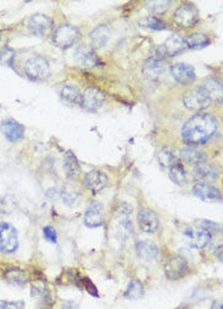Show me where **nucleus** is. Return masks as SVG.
<instances>
[{"label": "nucleus", "mask_w": 223, "mask_h": 309, "mask_svg": "<svg viewBox=\"0 0 223 309\" xmlns=\"http://www.w3.org/2000/svg\"><path fill=\"white\" fill-rule=\"evenodd\" d=\"M81 39V31L70 23H62L53 33V43L60 49H68Z\"/></svg>", "instance_id": "f03ea898"}, {"label": "nucleus", "mask_w": 223, "mask_h": 309, "mask_svg": "<svg viewBox=\"0 0 223 309\" xmlns=\"http://www.w3.org/2000/svg\"><path fill=\"white\" fill-rule=\"evenodd\" d=\"M105 101L106 97L103 90L96 88V87H88V88L82 93L81 107L87 111L95 112L98 111L99 109L103 108Z\"/></svg>", "instance_id": "0eeeda50"}, {"label": "nucleus", "mask_w": 223, "mask_h": 309, "mask_svg": "<svg viewBox=\"0 0 223 309\" xmlns=\"http://www.w3.org/2000/svg\"><path fill=\"white\" fill-rule=\"evenodd\" d=\"M183 103L184 107L191 111H202L212 104L211 99L203 86L185 92L183 96Z\"/></svg>", "instance_id": "20e7f679"}, {"label": "nucleus", "mask_w": 223, "mask_h": 309, "mask_svg": "<svg viewBox=\"0 0 223 309\" xmlns=\"http://www.w3.org/2000/svg\"><path fill=\"white\" fill-rule=\"evenodd\" d=\"M60 199L68 207H77L81 203L82 195L76 186L66 185L64 188H60Z\"/></svg>", "instance_id": "b1692460"}, {"label": "nucleus", "mask_w": 223, "mask_h": 309, "mask_svg": "<svg viewBox=\"0 0 223 309\" xmlns=\"http://www.w3.org/2000/svg\"><path fill=\"white\" fill-rule=\"evenodd\" d=\"M171 4L172 3L168 2V0H152V2L145 3V8L146 10H149L152 14L161 15L168 10Z\"/></svg>", "instance_id": "473e14b6"}, {"label": "nucleus", "mask_w": 223, "mask_h": 309, "mask_svg": "<svg viewBox=\"0 0 223 309\" xmlns=\"http://www.w3.org/2000/svg\"><path fill=\"white\" fill-rule=\"evenodd\" d=\"M62 309H80V307H78L77 303H73V302H66Z\"/></svg>", "instance_id": "58836bf2"}, {"label": "nucleus", "mask_w": 223, "mask_h": 309, "mask_svg": "<svg viewBox=\"0 0 223 309\" xmlns=\"http://www.w3.org/2000/svg\"><path fill=\"white\" fill-rule=\"evenodd\" d=\"M4 279L6 282L11 283L14 286H23L27 282V275L22 269L18 268H12L5 271Z\"/></svg>", "instance_id": "c85d7f7f"}, {"label": "nucleus", "mask_w": 223, "mask_h": 309, "mask_svg": "<svg viewBox=\"0 0 223 309\" xmlns=\"http://www.w3.org/2000/svg\"><path fill=\"white\" fill-rule=\"evenodd\" d=\"M200 229L205 230L206 232H209L210 235H213V233H218L221 232L222 227L221 225L213 223V221H209V220H204L202 225H200Z\"/></svg>", "instance_id": "c9c22d12"}, {"label": "nucleus", "mask_w": 223, "mask_h": 309, "mask_svg": "<svg viewBox=\"0 0 223 309\" xmlns=\"http://www.w3.org/2000/svg\"><path fill=\"white\" fill-rule=\"evenodd\" d=\"M60 96H61L62 101L68 103V104H76V105L80 104L81 105L82 93L76 86H73V84H67V86H65L64 88L61 89Z\"/></svg>", "instance_id": "cd10ccee"}, {"label": "nucleus", "mask_w": 223, "mask_h": 309, "mask_svg": "<svg viewBox=\"0 0 223 309\" xmlns=\"http://www.w3.org/2000/svg\"><path fill=\"white\" fill-rule=\"evenodd\" d=\"M15 58H16V53L9 46H5L0 51V64L4 65V66H12Z\"/></svg>", "instance_id": "f704fd0d"}, {"label": "nucleus", "mask_w": 223, "mask_h": 309, "mask_svg": "<svg viewBox=\"0 0 223 309\" xmlns=\"http://www.w3.org/2000/svg\"><path fill=\"white\" fill-rule=\"evenodd\" d=\"M64 169H65L66 176H67L68 180H76L77 177L80 176V173H81L80 163H78V159L76 158V155H75L72 152H67L65 154Z\"/></svg>", "instance_id": "a878e982"}, {"label": "nucleus", "mask_w": 223, "mask_h": 309, "mask_svg": "<svg viewBox=\"0 0 223 309\" xmlns=\"http://www.w3.org/2000/svg\"><path fill=\"white\" fill-rule=\"evenodd\" d=\"M111 38V30L106 25H99L89 33V42L92 49H102Z\"/></svg>", "instance_id": "6ab92c4d"}, {"label": "nucleus", "mask_w": 223, "mask_h": 309, "mask_svg": "<svg viewBox=\"0 0 223 309\" xmlns=\"http://www.w3.org/2000/svg\"><path fill=\"white\" fill-rule=\"evenodd\" d=\"M187 48L190 49H202L210 44V39L203 33H191L184 38Z\"/></svg>", "instance_id": "c756f323"}, {"label": "nucleus", "mask_w": 223, "mask_h": 309, "mask_svg": "<svg viewBox=\"0 0 223 309\" xmlns=\"http://www.w3.org/2000/svg\"><path fill=\"white\" fill-rule=\"evenodd\" d=\"M158 160L162 168H172L174 165L180 164V151L174 147H163L158 153Z\"/></svg>", "instance_id": "5701e85b"}, {"label": "nucleus", "mask_w": 223, "mask_h": 309, "mask_svg": "<svg viewBox=\"0 0 223 309\" xmlns=\"http://www.w3.org/2000/svg\"><path fill=\"white\" fill-rule=\"evenodd\" d=\"M180 157L184 163L189 164V165H199L202 163H205L207 160V155L206 153L202 151V149L196 148V147L193 146H188L185 148L182 149L180 152Z\"/></svg>", "instance_id": "412c9836"}, {"label": "nucleus", "mask_w": 223, "mask_h": 309, "mask_svg": "<svg viewBox=\"0 0 223 309\" xmlns=\"http://www.w3.org/2000/svg\"><path fill=\"white\" fill-rule=\"evenodd\" d=\"M109 179L102 170H92L84 176V185L92 193H98L108 185Z\"/></svg>", "instance_id": "dca6fc26"}, {"label": "nucleus", "mask_w": 223, "mask_h": 309, "mask_svg": "<svg viewBox=\"0 0 223 309\" xmlns=\"http://www.w3.org/2000/svg\"><path fill=\"white\" fill-rule=\"evenodd\" d=\"M169 179H171L176 185H184L187 181V173L181 164L174 165L169 168Z\"/></svg>", "instance_id": "72a5a7b5"}, {"label": "nucleus", "mask_w": 223, "mask_h": 309, "mask_svg": "<svg viewBox=\"0 0 223 309\" xmlns=\"http://www.w3.org/2000/svg\"><path fill=\"white\" fill-rule=\"evenodd\" d=\"M104 220H105V213H104L102 203L95 201L90 203L84 214V225L90 229H95V227L103 226Z\"/></svg>", "instance_id": "f8f14e48"}, {"label": "nucleus", "mask_w": 223, "mask_h": 309, "mask_svg": "<svg viewBox=\"0 0 223 309\" xmlns=\"http://www.w3.org/2000/svg\"><path fill=\"white\" fill-rule=\"evenodd\" d=\"M136 251L138 257L143 260H154L159 254V248L152 241H140L137 243Z\"/></svg>", "instance_id": "393cba45"}, {"label": "nucleus", "mask_w": 223, "mask_h": 309, "mask_svg": "<svg viewBox=\"0 0 223 309\" xmlns=\"http://www.w3.org/2000/svg\"><path fill=\"white\" fill-rule=\"evenodd\" d=\"M166 66L161 58H150L143 65L142 73L149 81H159L165 74Z\"/></svg>", "instance_id": "2eb2a0df"}, {"label": "nucleus", "mask_w": 223, "mask_h": 309, "mask_svg": "<svg viewBox=\"0 0 223 309\" xmlns=\"http://www.w3.org/2000/svg\"><path fill=\"white\" fill-rule=\"evenodd\" d=\"M24 302L22 301H3L0 302V309H24Z\"/></svg>", "instance_id": "4c0bfd02"}, {"label": "nucleus", "mask_w": 223, "mask_h": 309, "mask_svg": "<svg viewBox=\"0 0 223 309\" xmlns=\"http://www.w3.org/2000/svg\"><path fill=\"white\" fill-rule=\"evenodd\" d=\"M139 26L145 30H152V31H165L167 30V26L163 21L160 20L158 17L154 16H147L144 17L139 21Z\"/></svg>", "instance_id": "2f4dec72"}, {"label": "nucleus", "mask_w": 223, "mask_h": 309, "mask_svg": "<svg viewBox=\"0 0 223 309\" xmlns=\"http://www.w3.org/2000/svg\"><path fill=\"white\" fill-rule=\"evenodd\" d=\"M18 248L17 230L9 223L0 224V251L5 254L15 253Z\"/></svg>", "instance_id": "39448f33"}, {"label": "nucleus", "mask_w": 223, "mask_h": 309, "mask_svg": "<svg viewBox=\"0 0 223 309\" xmlns=\"http://www.w3.org/2000/svg\"><path fill=\"white\" fill-rule=\"evenodd\" d=\"M43 236L46 241L50 243H56L58 241V235H56V230L53 226H45L43 229Z\"/></svg>", "instance_id": "e433bc0d"}, {"label": "nucleus", "mask_w": 223, "mask_h": 309, "mask_svg": "<svg viewBox=\"0 0 223 309\" xmlns=\"http://www.w3.org/2000/svg\"><path fill=\"white\" fill-rule=\"evenodd\" d=\"M28 30L37 36H45L54 27V21L44 14H34L28 18Z\"/></svg>", "instance_id": "9d476101"}, {"label": "nucleus", "mask_w": 223, "mask_h": 309, "mask_svg": "<svg viewBox=\"0 0 223 309\" xmlns=\"http://www.w3.org/2000/svg\"><path fill=\"white\" fill-rule=\"evenodd\" d=\"M144 296V286L139 280L133 279L128 283L125 297L128 299H139Z\"/></svg>", "instance_id": "7c9ffc66"}, {"label": "nucleus", "mask_w": 223, "mask_h": 309, "mask_svg": "<svg viewBox=\"0 0 223 309\" xmlns=\"http://www.w3.org/2000/svg\"><path fill=\"white\" fill-rule=\"evenodd\" d=\"M194 179L199 183H211L218 180V170L209 163H202L194 168Z\"/></svg>", "instance_id": "f3484780"}, {"label": "nucleus", "mask_w": 223, "mask_h": 309, "mask_svg": "<svg viewBox=\"0 0 223 309\" xmlns=\"http://www.w3.org/2000/svg\"><path fill=\"white\" fill-rule=\"evenodd\" d=\"M202 86L209 94L212 103L222 102V83L215 79H209L204 82Z\"/></svg>", "instance_id": "bb28decb"}, {"label": "nucleus", "mask_w": 223, "mask_h": 309, "mask_svg": "<svg viewBox=\"0 0 223 309\" xmlns=\"http://www.w3.org/2000/svg\"><path fill=\"white\" fill-rule=\"evenodd\" d=\"M73 59L80 66L86 68H90L100 65L99 56L96 55V53L94 49H92L88 45L77 46L76 51H75Z\"/></svg>", "instance_id": "9b49d317"}, {"label": "nucleus", "mask_w": 223, "mask_h": 309, "mask_svg": "<svg viewBox=\"0 0 223 309\" xmlns=\"http://www.w3.org/2000/svg\"><path fill=\"white\" fill-rule=\"evenodd\" d=\"M24 73L30 80L34 82H42L50 76L49 62L44 56H32L24 62Z\"/></svg>", "instance_id": "7ed1b4c3"}, {"label": "nucleus", "mask_w": 223, "mask_h": 309, "mask_svg": "<svg viewBox=\"0 0 223 309\" xmlns=\"http://www.w3.org/2000/svg\"><path fill=\"white\" fill-rule=\"evenodd\" d=\"M160 49H161L162 55L176 56L181 54V53H183L185 49H187V44H185V40L183 37L180 36V34L175 33L165 40V43H163Z\"/></svg>", "instance_id": "a211bd4d"}, {"label": "nucleus", "mask_w": 223, "mask_h": 309, "mask_svg": "<svg viewBox=\"0 0 223 309\" xmlns=\"http://www.w3.org/2000/svg\"><path fill=\"white\" fill-rule=\"evenodd\" d=\"M185 236L189 240V245L191 247L202 249L205 248L210 242H211L212 235H210L209 232H206L205 230L199 229V230H187L185 231Z\"/></svg>", "instance_id": "4be33fe9"}, {"label": "nucleus", "mask_w": 223, "mask_h": 309, "mask_svg": "<svg viewBox=\"0 0 223 309\" xmlns=\"http://www.w3.org/2000/svg\"><path fill=\"white\" fill-rule=\"evenodd\" d=\"M0 130H2V133L5 138L11 143H16L23 138L24 131H26L24 127L14 118H8V120L3 121Z\"/></svg>", "instance_id": "4468645a"}, {"label": "nucleus", "mask_w": 223, "mask_h": 309, "mask_svg": "<svg viewBox=\"0 0 223 309\" xmlns=\"http://www.w3.org/2000/svg\"><path fill=\"white\" fill-rule=\"evenodd\" d=\"M140 230L145 233H154L159 229V218L154 210L149 208L140 209L137 217Z\"/></svg>", "instance_id": "ddd939ff"}, {"label": "nucleus", "mask_w": 223, "mask_h": 309, "mask_svg": "<svg viewBox=\"0 0 223 309\" xmlns=\"http://www.w3.org/2000/svg\"><path fill=\"white\" fill-rule=\"evenodd\" d=\"M171 75L177 83L182 86H190L195 82L196 75L194 67L185 62H177L171 66Z\"/></svg>", "instance_id": "1a4fd4ad"}, {"label": "nucleus", "mask_w": 223, "mask_h": 309, "mask_svg": "<svg viewBox=\"0 0 223 309\" xmlns=\"http://www.w3.org/2000/svg\"><path fill=\"white\" fill-rule=\"evenodd\" d=\"M193 195L205 202H217L222 199L221 191L209 183H196L193 187Z\"/></svg>", "instance_id": "aec40b11"}, {"label": "nucleus", "mask_w": 223, "mask_h": 309, "mask_svg": "<svg viewBox=\"0 0 223 309\" xmlns=\"http://www.w3.org/2000/svg\"><path fill=\"white\" fill-rule=\"evenodd\" d=\"M188 271L189 268H188L187 260L181 255H174L165 264V275L168 280H180L187 275Z\"/></svg>", "instance_id": "6e6552de"}, {"label": "nucleus", "mask_w": 223, "mask_h": 309, "mask_svg": "<svg viewBox=\"0 0 223 309\" xmlns=\"http://www.w3.org/2000/svg\"><path fill=\"white\" fill-rule=\"evenodd\" d=\"M174 20L182 28L194 27L199 22V12L193 4H182L175 11Z\"/></svg>", "instance_id": "423d86ee"}, {"label": "nucleus", "mask_w": 223, "mask_h": 309, "mask_svg": "<svg viewBox=\"0 0 223 309\" xmlns=\"http://www.w3.org/2000/svg\"><path fill=\"white\" fill-rule=\"evenodd\" d=\"M212 309H222L221 302H215V303L212 304Z\"/></svg>", "instance_id": "ea45409f"}, {"label": "nucleus", "mask_w": 223, "mask_h": 309, "mask_svg": "<svg viewBox=\"0 0 223 309\" xmlns=\"http://www.w3.org/2000/svg\"><path fill=\"white\" fill-rule=\"evenodd\" d=\"M217 120L210 114H196L191 116L182 129V138L188 146H202L215 135Z\"/></svg>", "instance_id": "f257e3e1"}]
</instances>
